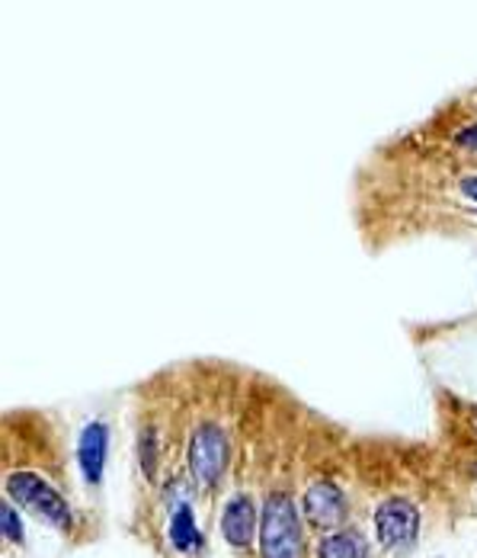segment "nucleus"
<instances>
[{"label":"nucleus","mask_w":477,"mask_h":558,"mask_svg":"<svg viewBox=\"0 0 477 558\" xmlns=\"http://www.w3.org/2000/svg\"><path fill=\"white\" fill-rule=\"evenodd\" d=\"M260 553L264 558H302L305 553L302 517L292 495L285 492L266 495L260 510Z\"/></svg>","instance_id":"obj_1"},{"label":"nucleus","mask_w":477,"mask_h":558,"mask_svg":"<svg viewBox=\"0 0 477 558\" xmlns=\"http://www.w3.org/2000/svg\"><path fill=\"white\" fill-rule=\"evenodd\" d=\"M142 469L148 478H155V472H158V437H155V430L142 434Z\"/></svg>","instance_id":"obj_11"},{"label":"nucleus","mask_w":477,"mask_h":558,"mask_svg":"<svg viewBox=\"0 0 477 558\" xmlns=\"http://www.w3.org/2000/svg\"><path fill=\"white\" fill-rule=\"evenodd\" d=\"M107 456H109V427L100 421H90L77 440V465L87 485H100L103 472H107Z\"/></svg>","instance_id":"obj_6"},{"label":"nucleus","mask_w":477,"mask_h":558,"mask_svg":"<svg viewBox=\"0 0 477 558\" xmlns=\"http://www.w3.org/2000/svg\"><path fill=\"white\" fill-rule=\"evenodd\" d=\"M170 543L176 553H199L203 549V533L196 526V517H193V507L189 504H180L173 507V520H170Z\"/></svg>","instance_id":"obj_9"},{"label":"nucleus","mask_w":477,"mask_h":558,"mask_svg":"<svg viewBox=\"0 0 477 558\" xmlns=\"http://www.w3.org/2000/svg\"><path fill=\"white\" fill-rule=\"evenodd\" d=\"M0 533H3L10 543H23V520H20V513H16L10 504L0 507Z\"/></svg>","instance_id":"obj_10"},{"label":"nucleus","mask_w":477,"mask_h":558,"mask_svg":"<svg viewBox=\"0 0 477 558\" xmlns=\"http://www.w3.org/2000/svg\"><path fill=\"white\" fill-rule=\"evenodd\" d=\"M455 142H458L465 151H477V125H465V129L455 135Z\"/></svg>","instance_id":"obj_12"},{"label":"nucleus","mask_w":477,"mask_h":558,"mask_svg":"<svg viewBox=\"0 0 477 558\" xmlns=\"http://www.w3.org/2000/svg\"><path fill=\"white\" fill-rule=\"evenodd\" d=\"M318 558H369V543L359 530H330L318 543Z\"/></svg>","instance_id":"obj_8"},{"label":"nucleus","mask_w":477,"mask_h":558,"mask_svg":"<svg viewBox=\"0 0 477 558\" xmlns=\"http://www.w3.org/2000/svg\"><path fill=\"white\" fill-rule=\"evenodd\" d=\"M462 193H465L472 203H477V177H462Z\"/></svg>","instance_id":"obj_13"},{"label":"nucleus","mask_w":477,"mask_h":558,"mask_svg":"<svg viewBox=\"0 0 477 558\" xmlns=\"http://www.w3.org/2000/svg\"><path fill=\"white\" fill-rule=\"evenodd\" d=\"M7 495L20 504V507L33 510L39 520L52 523L54 530H61V533H68L71 523H74V513H71L68 501L54 492L42 475H36V472H13L7 478Z\"/></svg>","instance_id":"obj_2"},{"label":"nucleus","mask_w":477,"mask_h":558,"mask_svg":"<svg viewBox=\"0 0 477 558\" xmlns=\"http://www.w3.org/2000/svg\"><path fill=\"white\" fill-rule=\"evenodd\" d=\"M375 536L388 553H407L420 536V510L407 498H388L375 510Z\"/></svg>","instance_id":"obj_4"},{"label":"nucleus","mask_w":477,"mask_h":558,"mask_svg":"<svg viewBox=\"0 0 477 558\" xmlns=\"http://www.w3.org/2000/svg\"><path fill=\"white\" fill-rule=\"evenodd\" d=\"M254 533H257V504L250 495H234L224 504V513H221L224 543L234 549H244V546H250Z\"/></svg>","instance_id":"obj_7"},{"label":"nucleus","mask_w":477,"mask_h":558,"mask_svg":"<svg viewBox=\"0 0 477 558\" xmlns=\"http://www.w3.org/2000/svg\"><path fill=\"white\" fill-rule=\"evenodd\" d=\"M302 510H305L308 523H315L318 530H337V526L346 520V513H350L343 492H340L333 482H318V485H311V488L305 492V498H302Z\"/></svg>","instance_id":"obj_5"},{"label":"nucleus","mask_w":477,"mask_h":558,"mask_svg":"<svg viewBox=\"0 0 477 558\" xmlns=\"http://www.w3.org/2000/svg\"><path fill=\"white\" fill-rule=\"evenodd\" d=\"M231 459V440L218 424H203L196 427L193 440H189V475L199 488L212 492L221 482L224 469Z\"/></svg>","instance_id":"obj_3"}]
</instances>
